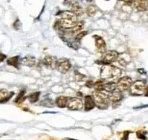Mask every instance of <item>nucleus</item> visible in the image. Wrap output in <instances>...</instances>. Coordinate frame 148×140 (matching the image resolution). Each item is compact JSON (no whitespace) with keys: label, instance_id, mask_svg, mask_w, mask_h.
I'll return each instance as SVG.
<instances>
[{"label":"nucleus","instance_id":"obj_1","mask_svg":"<svg viewBox=\"0 0 148 140\" xmlns=\"http://www.w3.org/2000/svg\"><path fill=\"white\" fill-rule=\"evenodd\" d=\"M122 74L121 69L111 64H106L101 69V77L107 82H114L119 80Z\"/></svg>","mask_w":148,"mask_h":140},{"label":"nucleus","instance_id":"obj_2","mask_svg":"<svg viewBox=\"0 0 148 140\" xmlns=\"http://www.w3.org/2000/svg\"><path fill=\"white\" fill-rule=\"evenodd\" d=\"M77 16L73 12L64 11L62 12L59 20V25L64 29L73 28L77 23Z\"/></svg>","mask_w":148,"mask_h":140},{"label":"nucleus","instance_id":"obj_3","mask_svg":"<svg viewBox=\"0 0 148 140\" xmlns=\"http://www.w3.org/2000/svg\"><path fill=\"white\" fill-rule=\"evenodd\" d=\"M92 98L95 100V105L100 109H106L109 105V102L111 101L109 95L103 93L102 91H95L92 93Z\"/></svg>","mask_w":148,"mask_h":140},{"label":"nucleus","instance_id":"obj_4","mask_svg":"<svg viewBox=\"0 0 148 140\" xmlns=\"http://www.w3.org/2000/svg\"><path fill=\"white\" fill-rule=\"evenodd\" d=\"M145 82L142 80H137L133 82L130 89V92L132 95L140 96L144 95L146 89Z\"/></svg>","mask_w":148,"mask_h":140},{"label":"nucleus","instance_id":"obj_5","mask_svg":"<svg viewBox=\"0 0 148 140\" xmlns=\"http://www.w3.org/2000/svg\"><path fill=\"white\" fill-rule=\"evenodd\" d=\"M119 53L116 51H108L105 52L103 54L102 57L100 59L99 61H97L98 64H111L113 62L117 61Z\"/></svg>","mask_w":148,"mask_h":140},{"label":"nucleus","instance_id":"obj_6","mask_svg":"<svg viewBox=\"0 0 148 140\" xmlns=\"http://www.w3.org/2000/svg\"><path fill=\"white\" fill-rule=\"evenodd\" d=\"M132 79L128 76L121 77L117 82V89H119L121 92H125L130 89L132 85Z\"/></svg>","mask_w":148,"mask_h":140},{"label":"nucleus","instance_id":"obj_7","mask_svg":"<svg viewBox=\"0 0 148 140\" xmlns=\"http://www.w3.org/2000/svg\"><path fill=\"white\" fill-rule=\"evenodd\" d=\"M66 107L71 111H80L83 108L84 104L82 100L78 98H71L68 99Z\"/></svg>","mask_w":148,"mask_h":140},{"label":"nucleus","instance_id":"obj_8","mask_svg":"<svg viewBox=\"0 0 148 140\" xmlns=\"http://www.w3.org/2000/svg\"><path fill=\"white\" fill-rule=\"evenodd\" d=\"M71 66H72V64L69 59L62 58L58 60L56 69L61 73H66L71 69Z\"/></svg>","mask_w":148,"mask_h":140},{"label":"nucleus","instance_id":"obj_9","mask_svg":"<svg viewBox=\"0 0 148 140\" xmlns=\"http://www.w3.org/2000/svg\"><path fill=\"white\" fill-rule=\"evenodd\" d=\"M58 60L55 56H46L44 57L43 60V64L48 68L50 69H55L57 66Z\"/></svg>","mask_w":148,"mask_h":140},{"label":"nucleus","instance_id":"obj_10","mask_svg":"<svg viewBox=\"0 0 148 140\" xmlns=\"http://www.w3.org/2000/svg\"><path fill=\"white\" fill-rule=\"evenodd\" d=\"M94 39H95V43L97 49L100 52L104 53L106 49V43L105 40L99 36H94Z\"/></svg>","mask_w":148,"mask_h":140},{"label":"nucleus","instance_id":"obj_11","mask_svg":"<svg viewBox=\"0 0 148 140\" xmlns=\"http://www.w3.org/2000/svg\"><path fill=\"white\" fill-rule=\"evenodd\" d=\"M132 57L129 53H122L119 55L117 61L119 62L120 65L123 66H126L131 62Z\"/></svg>","mask_w":148,"mask_h":140},{"label":"nucleus","instance_id":"obj_12","mask_svg":"<svg viewBox=\"0 0 148 140\" xmlns=\"http://www.w3.org/2000/svg\"><path fill=\"white\" fill-rule=\"evenodd\" d=\"M133 4L138 11L144 12L148 8V0H134Z\"/></svg>","mask_w":148,"mask_h":140},{"label":"nucleus","instance_id":"obj_13","mask_svg":"<svg viewBox=\"0 0 148 140\" xmlns=\"http://www.w3.org/2000/svg\"><path fill=\"white\" fill-rule=\"evenodd\" d=\"M95 102L92 96L90 95H87L85 97V103H84V106H85V110L86 111H89L90 110L93 109L95 106Z\"/></svg>","mask_w":148,"mask_h":140},{"label":"nucleus","instance_id":"obj_14","mask_svg":"<svg viewBox=\"0 0 148 140\" xmlns=\"http://www.w3.org/2000/svg\"><path fill=\"white\" fill-rule=\"evenodd\" d=\"M109 98L111 102H113L114 103L119 102L123 99L122 92L120 91L119 89H115L112 92H111V94L109 95Z\"/></svg>","mask_w":148,"mask_h":140},{"label":"nucleus","instance_id":"obj_15","mask_svg":"<svg viewBox=\"0 0 148 140\" xmlns=\"http://www.w3.org/2000/svg\"><path fill=\"white\" fill-rule=\"evenodd\" d=\"M14 95V92H9L7 89H1L0 90V101L1 102H6L9 100Z\"/></svg>","mask_w":148,"mask_h":140},{"label":"nucleus","instance_id":"obj_16","mask_svg":"<svg viewBox=\"0 0 148 140\" xmlns=\"http://www.w3.org/2000/svg\"><path fill=\"white\" fill-rule=\"evenodd\" d=\"M19 59H20L19 56H14V57L10 58L7 61V64L10 65V66H14L15 68H19V66H20V63H21V61Z\"/></svg>","mask_w":148,"mask_h":140},{"label":"nucleus","instance_id":"obj_17","mask_svg":"<svg viewBox=\"0 0 148 140\" xmlns=\"http://www.w3.org/2000/svg\"><path fill=\"white\" fill-rule=\"evenodd\" d=\"M68 99L65 96H59V98H56V104L58 107L59 108H64L66 106V104H67Z\"/></svg>","mask_w":148,"mask_h":140},{"label":"nucleus","instance_id":"obj_18","mask_svg":"<svg viewBox=\"0 0 148 140\" xmlns=\"http://www.w3.org/2000/svg\"><path fill=\"white\" fill-rule=\"evenodd\" d=\"M21 63L25 65V66H33L35 65V64H36V59L33 56H26L24 59H23V60L21 61Z\"/></svg>","mask_w":148,"mask_h":140},{"label":"nucleus","instance_id":"obj_19","mask_svg":"<svg viewBox=\"0 0 148 140\" xmlns=\"http://www.w3.org/2000/svg\"><path fill=\"white\" fill-rule=\"evenodd\" d=\"M117 88V84L114 82H105L104 90L108 92H112Z\"/></svg>","mask_w":148,"mask_h":140},{"label":"nucleus","instance_id":"obj_20","mask_svg":"<svg viewBox=\"0 0 148 140\" xmlns=\"http://www.w3.org/2000/svg\"><path fill=\"white\" fill-rule=\"evenodd\" d=\"M94 87H95V89H96L97 91L104 90L105 82H104L103 80H98L95 82V84H94Z\"/></svg>","mask_w":148,"mask_h":140},{"label":"nucleus","instance_id":"obj_21","mask_svg":"<svg viewBox=\"0 0 148 140\" xmlns=\"http://www.w3.org/2000/svg\"><path fill=\"white\" fill-rule=\"evenodd\" d=\"M72 12H73L77 16H80L83 14V10L81 7L78 5H74L73 7L72 8Z\"/></svg>","mask_w":148,"mask_h":140},{"label":"nucleus","instance_id":"obj_22","mask_svg":"<svg viewBox=\"0 0 148 140\" xmlns=\"http://www.w3.org/2000/svg\"><path fill=\"white\" fill-rule=\"evenodd\" d=\"M97 8L93 5H90L87 8V14L89 17H93L96 14Z\"/></svg>","mask_w":148,"mask_h":140},{"label":"nucleus","instance_id":"obj_23","mask_svg":"<svg viewBox=\"0 0 148 140\" xmlns=\"http://www.w3.org/2000/svg\"><path fill=\"white\" fill-rule=\"evenodd\" d=\"M83 27H84V22L82 21L78 22V23L76 24V25L72 28V31H73L74 33H75V32L81 31V30L83 29Z\"/></svg>","mask_w":148,"mask_h":140},{"label":"nucleus","instance_id":"obj_24","mask_svg":"<svg viewBox=\"0 0 148 140\" xmlns=\"http://www.w3.org/2000/svg\"><path fill=\"white\" fill-rule=\"evenodd\" d=\"M39 96H40V92H34V93H32L31 95H30L28 96L29 100L31 102H35L39 99Z\"/></svg>","mask_w":148,"mask_h":140},{"label":"nucleus","instance_id":"obj_25","mask_svg":"<svg viewBox=\"0 0 148 140\" xmlns=\"http://www.w3.org/2000/svg\"><path fill=\"white\" fill-rule=\"evenodd\" d=\"M88 34V32L86 31H81V33H79V34L77 35V36H76V40H80L82 38L84 37V36H85V35Z\"/></svg>","mask_w":148,"mask_h":140},{"label":"nucleus","instance_id":"obj_26","mask_svg":"<svg viewBox=\"0 0 148 140\" xmlns=\"http://www.w3.org/2000/svg\"><path fill=\"white\" fill-rule=\"evenodd\" d=\"M77 0H64V3L66 5H75V4L77 3Z\"/></svg>","mask_w":148,"mask_h":140},{"label":"nucleus","instance_id":"obj_27","mask_svg":"<svg viewBox=\"0 0 148 140\" xmlns=\"http://www.w3.org/2000/svg\"><path fill=\"white\" fill-rule=\"evenodd\" d=\"M137 137H138L139 139H143V140L147 139V137H145V134H142L141 132H137Z\"/></svg>","mask_w":148,"mask_h":140},{"label":"nucleus","instance_id":"obj_28","mask_svg":"<svg viewBox=\"0 0 148 140\" xmlns=\"http://www.w3.org/2000/svg\"><path fill=\"white\" fill-rule=\"evenodd\" d=\"M24 93H25V91H23H23H21V92H20V93H19L18 97H17V98H16L15 102H17V101L20 100V98H22V97H23V95H24Z\"/></svg>","mask_w":148,"mask_h":140},{"label":"nucleus","instance_id":"obj_29","mask_svg":"<svg viewBox=\"0 0 148 140\" xmlns=\"http://www.w3.org/2000/svg\"><path fill=\"white\" fill-rule=\"evenodd\" d=\"M123 1L126 4H128V5H131L132 3H134V0H123Z\"/></svg>","mask_w":148,"mask_h":140},{"label":"nucleus","instance_id":"obj_30","mask_svg":"<svg viewBox=\"0 0 148 140\" xmlns=\"http://www.w3.org/2000/svg\"><path fill=\"white\" fill-rule=\"evenodd\" d=\"M93 85L94 84L92 81H88V82L86 83V85L88 87H92V85Z\"/></svg>","mask_w":148,"mask_h":140},{"label":"nucleus","instance_id":"obj_31","mask_svg":"<svg viewBox=\"0 0 148 140\" xmlns=\"http://www.w3.org/2000/svg\"><path fill=\"white\" fill-rule=\"evenodd\" d=\"M124 137H123L122 138V140H127L128 139V134H129V132H124Z\"/></svg>","mask_w":148,"mask_h":140},{"label":"nucleus","instance_id":"obj_32","mask_svg":"<svg viewBox=\"0 0 148 140\" xmlns=\"http://www.w3.org/2000/svg\"><path fill=\"white\" fill-rule=\"evenodd\" d=\"M4 58H6V56H4L3 53H1V61H3L4 60Z\"/></svg>","mask_w":148,"mask_h":140},{"label":"nucleus","instance_id":"obj_33","mask_svg":"<svg viewBox=\"0 0 148 140\" xmlns=\"http://www.w3.org/2000/svg\"><path fill=\"white\" fill-rule=\"evenodd\" d=\"M145 95H146V96H148V86L146 87V89H145Z\"/></svg>","mask_w":148,"mask_h":140},{"label":"nucleus","instance_id":"obj_34","mask_svg":"<svg viewBox=\"0 0 148 140\" xmlns=\"http://www.w3.org/2000/svg\"><path fill=\"white\" fill-rule=\"evenodd\" d=\"M66 140H77V139H66Z\"/></svg>","mask_w":148,"mask_h":140},{"label":"nucleus","instance_id":"obj_35","mask_svg":"<svg viewBox=\"0 0 148 140\" xmlns=\"http://www.w3.org/2000/svg\"><path fill=\"white\" fill-rule=\"evenodd\" d=\"M87 1H89V2H90V1H92V0H87Z\"/></svg>","mask_w":148,"mask_h":140},{"label":"nucleus","instance_id":"obj_36","mask_svg":"<svg viewBox=\"0 0 148 140\" xmlns=\"http://www.w3.org/2000/svg\"><path fill=\"white\" fill-rule=\"evenodd\" d=\"M122 1H123V0H122Z\"/></svg>","mask_w":148,"mask_h":140}]
</instances>
